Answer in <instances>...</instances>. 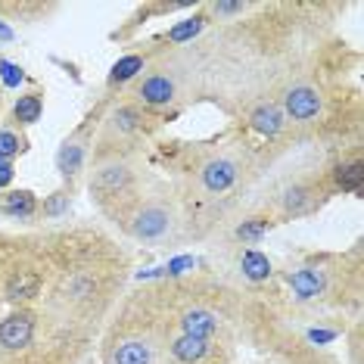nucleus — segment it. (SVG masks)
<instances>
[{
    "instance_id": "nucleus-1",
    "label": "nucleus",
    "mask_w": 364,
    "mask_h": 364,
    "mask_svg": "<svg viewBox=\"0 0 364 364\" xmlns=\"http://www.w3.org/2000/svg\"><path fill=\"white\" fill-rule=\"evenodd\" d=\"M171 228V215L169 208L162 206H143L140 212L131 218V234L137 237V240H159V237H165Z\"/></svg>"
},
{
    "instance_id": "nucleus-2",
    "label": "nucleus",
    "mask_w": 364,
    "mask_h": 364,
    "mask_svg": "<svg viewBox=\"0 0 364 364\" xmlns=\"http://www.w3.org/2000/svg\"><path fill=\"white\" fill-rule=\"evenodd\" d=\"M321 106H324L321 94L308 85H296L293 91H286V97H283V109L293 122H312V118H318Z\"/></svg>"
},
{
    "instance_id": "nucleus-3",
    "label": "nucleus",
    "mask_w": 364,
    "mask_h": 364,
    "mask_svg": "<svg viewBox=\"0 0 364 364\" xmlns=\"http://www.w3.org/2000/svg\"><path fill=\"white\" fill-rule=\"evenodd\" d=\"M34 336V321L32 314H10L7 321H0V345L7 352H19L32 343Z\"/></svg>"
},
{
    "instance_id": "nucleus-4",
    "label": "nucleus",
    "mask_w": 364,
    "mask_h": 364,
    "mask_svg": "<svg viewBox=\"0 0 364 364\" xmlns=\"http://www.w3.org/2000/svg\"><path fill=\"white\" fill-rule=\"evenodd\" d=\"M237 162L234 159H228V156H215V159H208L206 165H202V187L208 190V193H224V190L231 187V184L237 181Z\"/></svg>"
},
{
    "instance_id": "nucleus-5",
    "label": "nucleus",
    "mask_w": 364,
    "mask_h": 364,
    "mask_svg": "<svg viewBox=\"0 0 364 364\" xmlns=\"http://www.w3.org/2000/svg\"><path fill=\"white\" fill-rule=\"evenodd\" d=\"M131 184V171L125 162H106L100 165L97 171H94L91 178V187L100 190V193H118V190H125Z\"/></svg>"
},
{
    "instance_id": "nucleus-6",
    "label": "nucleus",
    "mask_w": 364,
    "mask_h": 364,
    "mask_svg": "<svg viewBox=\"0 0 364 364\" xmlns=\"http://www.w3.org/2000/svg\"><path fill=\"white\" fill-rule=\"evenodd\" d=\"M112 364H156V349L147 339H125L112 352Z\"/></svg>"
},
{
    "instance_id": "nucleus-7",
    "label": "nucleus",
    "mask_w": 364,
    "mask_h": 364,
    "mask_svg": "<svg viewBox=\"0 0 364 364\" xmlns=\"http://www.w3.org/2000/svg\"><path fill=\"white\" fill-rule=\"evenodd\" d=\"M286 283L293 286L296 299H302V302H308V299L324 293V274L314 271V268H299V271H293L286 277Z\"/></svg>"
},
{
    "instance_id": "nucleus-8",
    "label": "nucleus",
    "mask_w": 364,
    "mask_h": 364,
    "mask_svg": "<svg viewBox=\"0 0 364 364\" xmlns=\"http://www.w3.org/2000/svg\"><path fill=\"white\" fill-rule=\"evenodd\" d=\"M181 327L187 336H196V339H208L218 333V318H215L208 308H190V312H184L181 318Z\"/></svg>"
},
{
    "instance_id": "nucleus-9",
    "label": "nucleus",
    "mask_w": 364,
    "mask_h": 364,
    "mask_svg": "<svg viewBox=\"0 0 364 364\" xmlns=\"http://www.w3.org/2000/svg\"><path fill=\"white\" fill-rule=\"evenodd\" d=\"M137 97L150 106H165L175 100V81H171L169 75H150V78L140 85Z\"/></svg>"
},
{
    "instance_id": "nucleus-10",
    "label": "nucleus",
    "mask_w": 364,
    "mask_h": 364,
    "mask_svg": "<svg viewBox=\"0 0 364 364\" xmlns=\"http://www.w3.org/2000/svg\"><path fill=\"white\" fill-rule=\"evenodd\" d=\"M171 355H175L181 364H200L202 358L208 355V339H196V336L181 333V336L171 343Z\"/></svg>"
},
{
    "instance_id": "nucleus-11",
    "label": "nucleus",
    "mask_w": 364,
    "mask_h": 364,
    "mask_svg": "<svg viewBox=\"0 0 364 364\" xmlns=\"http://www.w3.org/2000/svg\"><path fill=\"white\" fill-rule=\"evenodd\" d=\"M249 122H253L255 131H261V134L274 137L280 128H283V112H280L277 106H271V103H261V106H255V109H253Z\"/></svg>"
},
{
    "instance_id": "nucleus-12",
    "label": "nucleus",
    "mask_w": 364,
    "mask_h": 364,
    "mask_svg": "<svg viewBox=\"0 0 364 364\" xmlns=\"http://www.w3.org/2000/svg\"><path fill=\"white\" fill-rule=\"evenodd\" d=\"M38 290H41V277L34 271L13 274V277H10V283H7V296H10V299H16V302L38 296Z\"/></svg>"
},
{
    "instance_id": "nucleus-13",
    "label": "nucleus",
    "mask_w": 364,
    "mask_h": 364,
    "mask_svg": "<svg viewBox=\"0 0 364 364\" xmlns=\"http://www.w3.org/2000/svg\"><path fill=\"white\" fill-rule=\"evenodd\" d=\"M81 159H85V147H81L78 140H65L63 147H59V153H56V165H59V171H63L65 178L75 175V171L81 169Z\"/></svg>"
},
{
    "instance_id": "nucleus-14",
    "label": "nucleus",
    "mask_w": 364,
    "mask_h": 364,
    "mask_svg": "<svg viewBox=\"0 0 364 364\" xmlns=\"http://www.w3.org/2000/svg\"><path fill=\"white\" fill-rule=\"evenodd\" d=\"M314 208V193L308 187H293L283 193V212L286 215H306Z\"/></svg>"
},
{
    "instance_id": "nucleus-15",
    "label": "nucleus",
    "mask_w": 364,
    "mask_h": 364,
    "mask_svg": "<svg viewBox=\"0 0 364 364\" xmlns=\"http://www.w3.org/2000/svg\"><path fill=\"white\" fill-rule=\"evenodd\" d=\"M0 208L7 215H32L34 212V196L28 190H19V193H3L0 196Z\"/></svg>"
},
{
    "instance_id": "nucleus-16",
    "label": "nucleus",
    "mask_w": 364,
    "mask_h": 364,
    "mask_svg": "<svg viewBox=\"0 0 364 364\" xmlns=\"http://www.w3.org/2000/svg\"><path fill=\"white\" fill-rule=\"evenodd\" d=\"M243 274H246L249 280H265L268 274H271V261H268V255L249 249V253L243 255Z\"/></svg>"
},
{
    "instance_id": "nucleus-17",
    "label": "nucleus",
    "mask_w": 364,
    "mask_h": 364,
    "mask_svg": "<svg viewBox=\"0 0 364 364\" xmlns=\"http://www.w3.org/2000/svg\"><path fill=\"white\" fill-rule=\"evenodd\" d=\"M137 72H143V59H140V56H122L116 65H112L109 81H112V85H122V81H131V78H134Z\"/></svg>"
},
{
    "instance_id": "nucleus-18",
    "label": "nucleus",
    "mask_w": 364,
    "mask_h": 364,
    "mask_svg": "<svg viewBox=\"0 0 364 364\" xmlns=\"http://www.w3.org/2000/svg\"><path fill=\"white\" fill-rule=\"evenodd\" d=\"M41 109H44V103H41L38 94H25V97H19V103H16V118H19L22 125H34L41 118Z\"/></svg>"
},
{
    "instance_id": "nucleus-19",
    "label": "nucleus",
    "mask_w": 364,
    "mask_h": 364,
    "mask_svg": "<svg viewBox=\"0 0 364 364\" xmlns=\"http://www.w3.org/2000/svg\"><path fill=\"white\" fill-rule=\"evenodd\" d=\"M336 181H339V187H343V190L361 193V190H364V169H361V162L343 165V169H339V175H336Z\"/></svg>"
},
{
    "instance_id": "nucleus-20",
    "label": "nucleus",
    "mask_w": 364,
    "mask_h": 364,
    "mask_svg": "<svg viewBox=\"0 0 364 364\" xmlns=\"http://www.w3.org/2000/svg\"><path fill=\"white\" fill-rule=\"evenodd\" d=\"M202 25H206V19L202 16H193V19H184L181 25H175L169 32V41H175V44H181V41H190L193 34L202 32Z\"/></svg>"
},
{
    "instance_id": "nucleus-21",
    "label": "nucleus",
    "mask_w": 364,
    "mask_h": 364,
    "mask_svg": "<svg viewBox=\"0 0 364 364\" xmlns=\"http://www.w3.org/2000/svg\"><path fill=\"white\" fill-rule=\"evenodd\" d=\"M22 150V140L13 131H0V162H10L16 153Z\"/></svg>"
},
{
    "instance_id": "nucleus-22",
    "label": "nucleus",
    "mask_w": 364,
    "mask_h": 364,
    "mask_svg": "<svg viewBox=\"0 0 364 364\" xmlns=\"http://www.w3.org/2000/svg\"><path fill=\"white\" fill-rule=\"evenodd\" d=\"M265 231H268L265 218H253V222H243L240 228H237V237H240V240H259Z\"/></svg>"
},
{
    "instance_id": "nucleus-23",
    "label": "nucleus",
    "mask_w": 364,
    "mask_h": 364,
    "mask_svg": "<svg viewBox=\"0 0 364 364\" xmlns=\"http://www.w3.org/2000/svg\"><path fill=\"white\" fill-rule=\"evenodd\" d=\"M0 78H3V85H7V87H19L22 69H19V65H13L10 59H0Z\"/></svg>"
},
{
    "instance_id": "nucleus-24",
    "label": "nucleus",
    "mask_w": 364,
    "mask_h": 364,
    "mask_svg": "<svg viewBox=\"0 0 364 364\" xmlns=\"http://www.w3.org/2000/svg\"><path fill=\"white\" fill-rule=\"evenodd\" d=\"M137 122H140L137 109H118V112H116V128H118V131H134Z\"/></svg>"
},
{
    "instance_id": "nucleus-25",
    "label": "nucleus",
    "mask_w": 364,
    "mask_h": 364,
    "mask_svg": "<svg viewBox=\"0 0 364 364\" xmlns=\"http://www.w3.org/2000/svg\"><path fill=\"white\" fill-rule=\"evenodd\" d=\"M196 261H193V255H181V259H175V261H169V274H184L187 268H193Z\"/></svg>"
},
{
    "instance_id": "nucleus-26",
    "label": "nucleus",
    "mask_w": 364,
    "mask_h": 364,
    "mask_svg": "<svg viewBox=\"0 0 364 364\" xmlns=\"http://www.w3.org/2000/svg\"><path fill=\"white\" fill-rule=\"evenodd\" d=\"M308 339H312V343H330V339H336V333L333 330H312Z\"/></svg>"
},
{
    "instance_id": "nucleus-27",
    "label": "nucleus",
    "mask_w": 364,
    "mask_h": 364,
    "mask_svg": "<svg viewBox=\"0 0 364 364\" xmlns=\"http://www.w3.org/2000/svg\"><path fill=\"white\" fill-rule=\"evenodd\" d=\"M246 3H215V13H243Z\"/></svg>"
},
{
    "instance_id": "nucleus-28",
    "label": "nucleus",
    "mask_w": 364,
    "mask_h": 364,
    "mask_svg": "<svg viewBox=\"0 0 364 364\" xmlns=\"http://www.w3.org/2000/svg\"><path fill=\"white\" fill-rule=\"evenodd\" d=\"M13 181V162H0V187H7Z\"/></svg>"
},
{
    "instance_id": "nucleus-29",
    "label": "nucleus",
    "mask_w": 364,
    "mask_h": 364,
    "mask_svg": "<svg viewBox=\"0 0 364 364\" xmlns=\"http://www.w3.org/2000/svg\"><path fill=\"white\" fill-rule=\"evenodd\" d=\"M0 38H13V32H10V28L3 25V22H0Z\"/></svg>"
}]
</instances>
